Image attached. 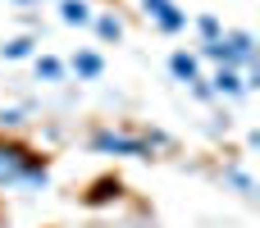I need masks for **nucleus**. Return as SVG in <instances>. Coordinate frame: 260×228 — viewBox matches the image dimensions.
<instances>
[{
	"instance_id": "1",
	"label": "nucleus",
	"mask_w": 260,
	"mask_h": 228,
	"mask_svg": "<svg viewBox=\"0 0 260 228\" xmlns=\"http://www.w3.org/2000/svg\"><path fill=\"white\" fill-rule=\"evenodd\" d=\"M201 50H206L210 59H219L224 69L251 73V64H256V41H251V32H224L219 41H206Z\"/></svg>"
},
{
	"instance_id": "2",
	"label": "nucleus",
	"mask_w": 260,
	"mask_h": 228,
	"mask_svg": "<svg viewBox=\"0 0 260 228\" xmlns=\"http://www.w3.org/2000/svg\"><path fill=\"white\" fill-rule=\"evenodd\" d=\"M91 146H96V151H105V155H133V160H146L155 146H169V137H165V133H151V137H128V133H96V137H91Z\"/></svg>"
},
{
	"instance_id": "3",
	"label": "nucleus",
	"mask_w": 260,
	"mask_h": 228,
	"mask_svg": "<svg viewBox=\"0 0 260 228\" xmlns=\"http://www.w3.org/2000/svg\"><path fill=\"white\" fill-rule=\"evenodd\" d=\"M142 14H146V18H151L160 32H169V37L187 27V14H183L174 0H142Z\"/></svg>"
},
{
	"instance_id": "4",
	"label": "nucleus",
	"mask_w": 260,
	"mask_h": 228,
	"mask_svg": "<svg viewBox=\"0 0 260 228\" xmlns=\"http://www.w3.org/2000/svg\"><path fill=\"white\" fill-rule=\"evenodd\" d=\"M210 82H215L210 91H219V96H242V91H247V73H242V69H224V64H219V73H215Z\"/></svg>"
},
{
	"instance_id": "5",
	"label": "nucleus",
	"mask_w": 260,
	"mask_h": 228,
	"mask_svg": "<svg viewBox=\"0 0 260 228\" xmlns=\"http://www.w3.org/2000/svg\"><path fill=\"white\" fill-rule=\"evenodd\" d=\"M169 69H174L178 82H201V64H197V55H187V50H174V55H169Z\"/></svg>"
},
{
	"instance_id": "6",
	"label": "nucleus",
	"mask_w": 260,
	"mask_h": 228,
	"mask_svg": "<svg viewBox=\"0 0 260 228\" xmlns=\"http://www.w3.org/2000/svg\"><path fill=\"white\" fill-rule=\"evenodd\" d=\"M59 18H64L69 27H87V23H91V5H87V0H59Z\"/></svg>"
},
{
	"instance_id": "7",
	"label": "nucleus",
	"mask_w": 260,
	"mask_h": 228,
	"mask_svg": "<svg viewBox=\"0 0 260 228\" xmlns=\"http://www.w3.org/2000/svg\"><path fill=\"white\" fill-rule=\"evenodd\" d=\"M73 73H78V78H101V73H105V59H101L96 50H78V55H73Z\"/></svg>"
},
{
	"instance_id": "8",
	"label": "nucleus",
	"mask_w": 260,
	"mask_h": 228,
	"mask_svg": "<svg viewBox=\"0 0 260 228\" xmlns=\"http://www.w3.org/2000/svg\"><path fill=\"white\" fill-rule=\"evenodd\" d=\"M0 55H5V59H27V55H32V37H14V41H5Z\"/></svg>"
},
{
	"instance_id": "9",
	"label": "nucleus",
	"mask_w": 260,
	"mask_h": 228,
	"mask_svg": "<svg viewBox=\"0 0 260 228\" xmlns=\"http://www.w3.org/2000/svg\"><path fill=\"white\" fill-rule=\"evenodd\" d=\"M37 78H46V82H59V78H64V64H59L55 55H41V59H37Z\"/></svg>"
},
{
	"instance_id": "10",
	"label": "nucleus",
	"mask_w": 260,
	"mask_h": 228,
	"mask_svg": "<svg viewBox=\"0 0 260 228\" xmlns=\"http://www.w3.org/2000/svg\"><path fill=\"white\" fill-rule=\"evenodd\" d=\"M91 23H96V32H101L105 41H119V37H123V23H119L114 14H105V18H91Z\"/></svg>"
},
{
	"instance_id": "11",
	"label": "nucleus",
	"mask_w": 260,
	"mask_h": 228,
	"mask_svg": "<svg viewBox=\"0 0 260 228\" xmlns=\"http://www.w3.org/2000/svg\"><path fill=\"white\" fill-rule=\"evenodd\" d=\"M197 32H201L206 41H219V37H224V27H219L215 14H201V18H197Z\"/></svg>"
},
{
	"instance_id": "12",
	"label": "nucleus",
	"mask_w": 260,
	"mask_h": 228,
	"mask_svg": "<svg viewBox=\"0 0 260 228\" xmlns=\"http://www.w3.org/2000/svg\"><path fill=\"white\" fill-rule=\"evenodd\" d=\"M224 178L242 192V197H256V183H251V174H242V169H224Z\"/></svg>"
},
{
	"instance_id": "13",
	"label": "nucleus",
	"mask_w": 260,
	"mask_h": 228,
	"mask_svg": "<svg viewBox=\"0 0 260 228\" xmlns=\"http://www.w3.org/2000/svg\"><path fill=\"white\" fill-rule=\"evenodd\" d=\"M23 123V110H0V128H18Z\"/></svg>"
},
{
	"instance_id": "14",
	"label": "nucleus",
	"mask_w": 260,
	"mask_h": 228,
	"mask_svg": "<svg viewBox=\"0 0 260 228\" xmlns=\"http://www.w3.org/2000/svg\"><path fill=\"white\" fill-rule=\"evenodd\" d=\"M18 5H27V0H18Z\"/></svg>"
},
{
	"instance_id": "15",
	"label": "nucleus",
	"mask_w": 260,
	"mask_h": 228,
	"mask_svg": "<svg viewBox=\"0 0 260 228\" xmlns=\"http://www.w3.org/2000/svg\"><path fill=\"white\" fill-rule=\"evenodd\" d=\"M0 187H5V178H0Z\"/></svg>"
}]
</instances>
